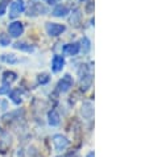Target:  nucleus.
<instances>
[{"instance_id":"f257e3e1","label":"nucleus","mask_w":149,"mask_h":157,"mask_svg":"<svg viewBox=\"0 0 149 157\" xmlns=\"http://www.w3.org/2000/svg\"><path fill=\"white\" fill-rule=\"evenodd\" d=\"M45 28H46L48 34L52 36V37L59 36V34L63 33L65 29H66V27H65L63 24H58V23H46Z\"/></svg>"},{"instance_id":"f03ea898","label":"nucleus","mask_w":149,"mask_h":157,"mask_svg":"<svg viewBox=\"0 0 149 157\" xmlns=\"http://www.w3.org/2000/svg\"><path fill=\"white\" fill-rule=\"evenodd\" d=\"M73 82H74L73 77L70 75V74H65V75L58 81V85H57V87H58V90L61 91V93H66V91H69L70 89H71Z\"/></svg>"},{"instance_id":"7ed1b4c3","label":"nucleus","mask_w":149,"mask_h":157,"mask_svg":"<svg viewBox=\"0 0 149 157\" xmlns=\"http://www.w3.org/2000/svg\"><path fill=\"white\" fill-rule=\"evenodd\" d=\"M24 32V25L21 21H13L8 25V33L11 37H19Z\"/></svg>"},{"instance_id":"20e7f679","label":"nucleus","mask_w":149,"mask_h":157,"mask_svg":"<svg viewBox=\"0 0 149 157\" xmlns=\"http://www.w3.org/2000/svg\"><path fill=\"white\" fill-rule=\"evenodd\" d=\"M46 8L42 6L41 3H33L30 4L29 8L27 10V15L28 16H38V15H44L46 13Z\"/></svg>"},{"instance_id":"39448f33","label":"nucleus","mask_w":149,"mask_h":157,"mask_svg":"<svg viewBox=\"0 0 149 157\" xmlns=\"http://www.w3.org/2000/svg\"><path fill=\"white\" fill-rule=\"evenodd\" d=\"M53 144L57 151H63L67 148L69 140L65 136H62V135H55V136H53Z\"/></svg>"},{"instance_id":"423d86ee","label":"nucleus","mask_w":149,"mask_h":157,"mask_svg":"<svg viewBox=\"0 0 149 157\" xmlns=\"http://www.w3.org/2000/svg\"><path fill=\"white\" fill-rule=\"evenodd\" d=\"M23 11H24L23 2H13L11 4V7H10V17L11 19H15V17L19 16Z\"/></svg>"},{"instance_id":"0eeeda50","label":"nucleus","mask_w":149,"mask_h":157,"mask_svg":"<svg viewBox=\"0 0 149 157\" xmlns=\"http://www.w3.org/2000/svg\"><path fill=\"white\" fill-rule=\"evenodd\" d=\"M65 66V58L63 56H58L55 54L53 57V61H52V70H53L54 73H58L63 69Z\"/></svg>"},{"instance_id":"6e6552de","label":"nucleus","mask_w":149,"mask_h":157,"mask_svg":"<svg viewBox=\"0 0 149 157\" xmlns=\"http://www.w3.org/2000/svg\"><path fill=\"white\" fill-rule=\"evenodd\" d=\"M81 50V45L79 42H73V44H67L63 46V53L67 56H77Z\"/></svg>"},{"instance_id":"1a4fd4ad","label":"nucleus","mask_w":149,"mask_h":157,"mask_svg":"<svg viewBox=\"0 0 149 157\" xmlns=\"http://www.w3.org/2000/svg\"><path fill=\"white\" fill-rule=\"evenodd\" d=\"M91 83H93V77H91L90 73H86L85 75H82V78H81V90L87 91L91 87Z\"/></svg>"},{"instance_id":"9d476101","label":"nucleus","mask_w":149,"mask_h":157,"mask_svg":"<svg viewBox=\"0 0 149 157\" xmlns=\"http://www.w3.org/2000/svg\"><path fill=\"white\" fill-rule=\"evenodd\" d=\"M67 13H69V8L66 6H63V4H58V6H55L53 12H52V15L55 16V17H65Z\"/></svg>"},{"instance_id":"9b49d317","label":"nucleus","mask_w":149,"mask_h":157,"mask_svg":"<svg viewBox=\"0 0 149 157\" xmlns=\"http://www.w3.org/2000/svg\"><path fill=\"white\" fill-rule=\"evenodd\" d=\"M2 79H3V85H11L12 82H15L17 79V75H16V73L7 70V71L3 73V78H2Z\"/></svg>"},{"instance_id":"f8f14e48","label":"nucleus","mask_w":149,"mask_h":157,"mask_svg":"<svg viewBox=\"0 0 149 157\" xmlns=\"http://www.w3.org/2000/svg\"><path fill=\"white\" fill-rule=\"evenodd\" d=\"M48 121H49L50 125H58L59 124V115L58 112H57L55 110H52L49 111V114H48Z\"/></svg>"},{"instance_id":"ddd939ff","label":"nucleus","mask_w":149,"mask_h":157,"mask_svg":"<svg viewBox=\"0 0 149 157\" xmlns=\"http://www.w3.org/2000/svg\"><path fill=\"white\" fill-rule=\"evenodd\" d=\"M94 114V108H93V104L89 103V102H86V103H83L82 104V115L87 117V119H90L91 116H93Z\"/></svg>"},{"instance_id":"4468645a","label":"nucleus","mask_w":149,"mask_h":157,"mask_svg":"<svg viewBox=\"0 0 149 157\" xmlns=\"http://www.w3.org/2000/svg\"><path fill=\"white\" fill-rule=\"evenodd\" d=\"M15 49H19V50H24V52H28V53H30V52L34 50V48L30 45V44H27V42H16L13 45Z\"/></svg>"},{"instance_id":"2eb2a0df","label":"nucleus","mask_w":149,"mask_h":157,"mask_svg":"<svg viewBox=\"0 0 149 157\" xmlns=\"http://www.w3.org/2000/svg\"><path fill=\"white\" fill-rule=\"evenodd\" d=\"M2 61L3 62H6V63H10V65H13V63H17L19 62V59H17V57L15 54H3L2 56Z\"/></svg>"},{"instance_id":"dca6fc26","label":"nucleus","mask_w":149,"mask_h":157,"mask_svg":"<svg viewBox=\"0 0 149 157\" xmlns=\"http://www.w3.org/2000/svg\"><path fill=\"white\" fill-rule=\"evenodd\" d=\"M10 94V98L11 100L15 104H20L21 103V94H20V90H12Z\"/></svg>"},{"instance_id":"f3484780","label":"nucleus","mask_w":149,"mask_h":157,"mask_svg":"<svg viewBox=\"0 0 149 157\" xmlns=\"http://www.w3.org/2000/svg\"><path fill=\"white\" fill-rule=\"evenodd\" d=\"M0 45H2V46L11 45V37H10V34H6V33L0 34Z\"/></svg>"},{"instance_id":"a211bd4d","label":"nucleus","mask_w":149,"mask_h":157,"mask_svg":"<svg viewBox=\"0 0 149 157\" xmlns=\"http://www.w3.org/2000/svg\"><path fill=\"white\" fill-rule=\"evenodd\" d=\"M82 48H83V52H85V53H87V52L90 50V40L87 37H85L82 40Z\"/></svg>"},{"instance_id":"6ab92c4d","label":"nucleus","mask_w":149,"mask_h":157,"mask_svg":"<svg viewBox=\"0 0 149 157\" xmlns=\"http://www.w3.org/2000/svg\"><path fill=\"white\" fill-rule=\"evenodd\" d=\"M38 82H40L41 85L48 83V82H49V75H48V74H40V75H38Z\"/></svg>"},{"instance_id":"aec40b11","label":"nucleus","mask_w":149,"mask_h":157,"mask_svg":"<svg viewBox=\"0 0 149 157\" xmlns=\"http://www.w3.org/2000/svg\"><path fill=\"white\" fill-rule=\"evenodd\" d=\"M6 11H7V2L3 0V2H0V16L6 13Z\"/></svg>"},{"instance_id":"412c9836","label":"nucleus","mask_w":149,"mask_h":157,"mask_svg":"<svg viewBox=\"0 0 149 157\" xmlns=\"http://www.w3.org/2000/svg\"><path fill=\"white\" fill-rule=\"evenodd\" d=\"M10 93V85H3L2 87H0V94H7Z\"/></svg>"},{"instance_id":"4be33fe9","label":"nucleus","mask_w":149,"mask_h":157,"mask_svg":"<svg viewBox=\"0 0 149 157\" xmlns=\"http://www.w3.org/2000/svg\"><path fill=\"white\" fill-rule=\"evenodd\" d=\"M67 157H78V156H77L75 153H70V155H69Z\"/></svg>"},{"instance_id":"5701e85b","label":"nucleus","mask_w":149,"mask_h":157,"mask_svg":"<svg viewBox=\"0 0 149 157\" xmlns=\"http://www.w3.org/2000/svg\"><path fill=\"white\" fill-rule=\"evenodd\" d=\"M57 2H58V0H49L50 4H54V3H57Z\"/></svg>"},{"instance_id":"b1692460","label":"nucleus","mask_w":149,"mask_h":157,"mask_svg":"<svg viewBox=\"0 0 149 157\" xmlns=\"http://www.w3.org/2000/svg\"><path fill=\"white\" fill-rule=\"evenodd\" d=\"M87 157H94V153H89V155H87Z\"/></svg>"},{"instance_id":"393cba45","label":"nucleus","mask_w":149,"mask_h":157,"mask_svg":"<svg viewBox=\"0 0 149 157\" xmlns=\"http://www.w3.org/2000/svg\"><path fill=\"white\" fill-rule=\"evenodd\" d=\"M81 2H83V0H81Z\"/></svg>"},{"instance_id":"a878e982","label":"nucleus","mask_w":149,"mask_h":157,"mask_svg":"<svg viewBox=\"0 0 149 157\" xmlns=\"http://www.w3.org/2000/svg\"><path fill=\"white\" fill-rule=\"evenodd\" d=\"M19 2H21V0H19Z\"/></svg>"}]
</instances>
